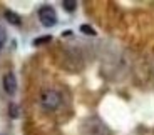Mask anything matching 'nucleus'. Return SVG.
Segmentation results:
<instances>
[{"label": "nucleus", "instance_id": "7", "mask_svg": "<svg viewBox=\"0 0 154 135\" xmlns=\"http://www.w3.org/2000/svg\"><path fill=\"white\" fill-rule=\"evenodd\" d=\"M81 32H82V34H85V35H91V37H92V35H96V30H94L91 25H87V23L81 25Z\"/></svg>", "mask_w": 154, "mask_h": 135}, {"label": "nucleus", "instance_id": "2", "mask_svg": "<svg viewBox=\"0 0 154 135\" xmlns=\"http://www.w3.org/2000/svg\"><path fill=\"white\" fill-rule=\"evenodd\" d=\"M38 20H40V23L44 27H54L57 23V13H55V10L50 5H44L38 10Z\"/></svg>", "mask_w": 154, "mask_h": 135}, {"label": "nucleus", "instance_id": "6", "mask_svg": "<svg viewBox=\"0 0 154 135\" xmlns=\"http://www.w3.org/2000/svg\"><path fill=\"white\" fill-rule=\"evenodd\" d=\"M62 7L66 8L67 12H74L77 7V2H74V0H64V2H62Z\"/></svg>", "mask_w": 154, "mask_h": 135}, {"label": "nucleus", "instance_id": "8", "mask_svg": "<svg viewBox=\"0 0 154 135\" xmlns=\"http://www.w3.org/2000/svg\"><path fill=\"white\" fill-rule=\"evenodd\" d=\"M8 115H10L12 119H17V117H19V107H17L15 104L8 105Z\"/></svg>", "mask_w": 154, "mask_h": 135}, {"label": "nucleus", "instance_id": "4", "mask_svg": "<svg viewBox=\"0 0 154 135\" xmlns=\"http://www.w3.org/2000/svg\"><path fill=\"white\" fill-rule=\"evenodd\" d=\"M4 17H5V20H7V22L12 23V25H20V23H22L20 15H19V13H15V12H12V10H5Z\"/></svg>", "mask_w": 154, "mask_h": 135}, {"label": "nucleus", "instance_id": "9", "mask_svg": "<svg viewBox=\"0 0 154 135\" xmlns=\"http://www.w3.org/2000/svg\"><path fill=\"white\" fill-rule=\"evenodd\" d=\"M5 40H7V32H5L4 27H0V50L5 45Z\"/></svg>", "mask_w": 154, "mask_h": 135}, {"label": "nucleus", "instance_id": "5", "mask_svg": "<svg viewBox=\"0 0 154 135\" xmlns=\"http://www.w3.org/2000/svg\"><path fill=\"white\" fill-rule=\"evenodd\" d=\"M50 40H52V37H50V35H44V37H38V39L34 40V45H35V47L45 45V43H49Z\"/></svg>", "mask_w": 154, "mask_h": 135}, {"label": "nucleus", "instance_id": "3", "mask_svg": "<svg viewBox=\"0 0 154 135\" xmlns=\"http://www.w3.org/2000/svg\"><path fill=\"white\" fill-rule=\"evenodd\" d=\"M4 90L8 95H14V93L17 92V80H15V75L12 72H8L4 75Z\"/></svg>", "mask_w": 154, "mask_h": 135}, {"label": "nucleus", "instance_id": "1", "mask_svg": "<svg viewBox=\"0 0 154 135\" xmlns=\"http://www.w3.org/2000/svg\"><path fill=\"white\" fill-rule=\"evenodd\" d=\"M60 100H62L60 95L55 90H45L42 93V97H40V104H42V107L45 110H55L60 105Z\"/></svg>", "mask_w": 154, "mask_h": 135}, {"label": "nucleus", "instance_id": "10", "mask_svg": "<svg viewBox=\"0 0 154 135\" xmlns=\"http://www.w3.org/2000/svg\"><path fill=\"white\" fill-rule=\"evenodd\" d=\"M62 35H64V37H69V35H72V32H70V30H66Z\"/></svg>", "mask_w": 154, "mask_h": 135}]
</instances>
